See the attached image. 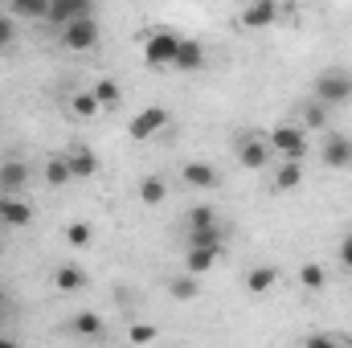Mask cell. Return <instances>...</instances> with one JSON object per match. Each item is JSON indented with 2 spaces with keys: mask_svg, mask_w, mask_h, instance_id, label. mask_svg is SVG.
<instances>
[{
  "mask_svg": "<svg viewBox=\"0 0 352 348\" xmlns=\"http://www.w3.org/2000/svg\"><path fill=\"white\" fill-rule=\"evenodd\" d=\"M316 102H324V107L352 102V70H344V66L320 70V78H316Z\"/></svg>",
  "mask_w": 352,
  "mask_h": 348,
  "instance_id": "1",
  "label": "cell"
},
{
  "mask_svg": "<svg viewBox=\"0 0 352 348\" xmlns=\"http://www.w3.org/2000/svg\"><path fill=\"white\" fill-rule=\"evenodd\" d=\"M176 50H180V33H173V29H156L144 37V62L152 70H173Z\"/></svg>",
  "mask_w": 352,
  "mask_h": 348,
  "instance_id": "2",
  "label": "cell"
},
{
  "mask_svg": "<svg viewBox=\"0 0 352 348\" xmlns=\"http://www.w3.org/2000/svg\"><path fill=\"white\" fill-rule=\"evenodd\" d=\"M266 144H270V152H278L287 164H299V160L307 156V131H303V127H295V123L274 127V131L266 135Z\"/></svg>",
  "mask_w": 352,
  "mask_h": 348,
  "instance_id": "3",
  "label": "cell"
},
{
  "mask_svg": "<svg viewBox=\"0 0 352 348\" xmlns=\"http://www.w3.org/2000/svg\"><path fill=\"white\" fill-rule=\"evenodd\" d=\"M168 127V111L164 107H144L131 123H127V135L131 140H152L156 131H164Z\"/></svg>",
  "mask_w": 352,
  "mask_h": 348,
  "instance_id": "4",
  "label": "cell"
},
{
  "mask_svg": "<svg viewBox=\"0 0 352 348\" xmlns=\"http://www.w3.org/2000/svg\"><path fill=\"white\" fill-rule=\"evenodd\" d=\"M90 17V0H50V25H58V29H70V25H78V21H87Z\"/></svg>",
  "mask_w": 352,
  "mask_h": 348,
  "instance_id": "5",
  "label": "cell"
},
{
  "mask_svg": "<svg viewBox=\"0 0 352 348\" xmlns=\"http://www.w3.org/2000/svg\"><path fill=\"white\" fill-rule=\"evenodd\" d=\"M62 45H66V50H74V54L94 50V45H98V25H94V17L78 21V25H70V29H62Z\"/></svg>",
  "mask_w": 352,
  "mask_h": 348,
  "instance_id": "6",
  "label": "cell"
},
{
  "mask_svg": "<svg viewBox=\"0 0 352 348\" xmlns=\"http://www.w3.org/2000/svg\"><path fill=\"white\" fill-rule=\"evenodd\" d=\"M180 180H184L188 188L209 193V188H217V184H221V173H217L213 164H205V160H188V164L180 168Z\"/></svg>",
  "mask_w": 352,
  "mask_h": 348,
  "instance_id": "7",
  "label": "cell"
},
{
  "mask_svg": "<svg viewBox=\"0 0 352 348\" xmlns=\"http://www.w3.org/2000/svg\"><path fill=\"white\" fill-rule=\"evenodd\" d=\"M238 160H242V168H250V173H258L270 164V144L258 140V135H246V140H238Z\"/></svg>",
  "mask_w": 352,
  "mask_h": 348,
  "instance_id": "8",
  "label": "cell"
},
{
  "mask_svg": "<svg viewBox=\"0 0 352 348\" xmlns=\"http://www.w3.org/2000/svg\"><path fill=\"white\" fill-rule=\"evenodd\" d=\"M25 184H29V164L25 160H4L0 164V197H21Z\"/></svg>",
  "mask_w": 352,
  "mask_h": 348,
  "instance_id": "9",
  "label": "cell"
},
{
  "mask_svg": "<svg viewBox=\"0 0 352 348\" xmlns=\"http://www.w3.org/2000/svg\"><path fill=\"white\" fill-rule=\"evenodd\" d=\"M201 66H205V45L192 41V37H180V50H176L173 70H180V74H197Z\"/></svg>",
  "mask_w": 352,
  "mask_h": 348,
  "instance_id": "10",
  "label": "cell"
},
{
  "mask_svg": "<svg viewBox=\"0 0 352 348\" xmlns=\"http://www.w3.org/2000/svg\"><path fill=\"white\" fill-rule=\"evenodd\" d=\"M217 254H221V246H188V254H184V274H192V279L209 274V270L217 266Z\"/></svg>",
  "mask_w": 352,
  "mask_h": 348,
  "instance_id": "11",
  "label": "cell"
},
{
  "mask_svg": "<svg viewBox=\"0 0 352 348\" xmlns=\"http://www.w3.org/2000/svg\"><path fill=\"white\" fill-rule=\"evenodd\" d=\"M246 29H266V25H274L278 21V4L274 0H254V4H246L242 8V17H238Z\"/></svg>",
  "mask_w": 352,
  "mask_h": 348,
  "instance_id": "12",
  "label": "cell"
},
{
  "mask_svg": "<svg viewBox=\"0 0 352 348\" xmlns=\"http://www.w3.org/2000/svg\"><path fill=\"white\" fill-rule=\"evenodd\" d=\"M320 160H324V168H352V140H344V135H328Z\"/></svg>",
  "mask_w": 352,
  "mask_h": 348,
  "instance_id": "13",
  "label": "cell"
},
{
  "mask_svg": "<svg viewBox=\"0 0 352 348\" xmlns=\"http://www.w3.org/2000/svg\"><path fill=\"white\" fill-rule=\"evenodd\" d=\"M0 221L12 226V230H25L33 221V209L21 201V197H0Z\"/></svg>",
  "mask_w": 352,
  "mask_h": 348,
  "instance_id": "14",
  "label": "cell"
},
{
  "mask_svg": "<svg viewBox=\"0 0 352 348\" xmlns=\"http://www.w3.org/2000/svg\"><path fill=\"white\" fill-rule=\"evenodd\" d=\"M54 283H58V291L74 295V291H82V287H87V270H82L78 262H66V266H58V270H54Z\"/></svg>",
  "mask_w": 352,
  "mask_h": 348,
  "instance_id": "15",
  "label": "cell"
},
{
  "mask_svg": "<svg viewBox=\"0 0 352 348\" xmlns=\"http://www.w3.org/2000/svg\"><path fill=\"white\" fill-rule=\"evenodd\" d=\"M66 164H70V176H78V180H87V176L98 173V156L90 152L87 144H78V148L66 156Z\"/></svg>",
  "mask_w": 352,
  "mask_h": 348,
  "instance_id": "16",
  "label": "cell"
},
{
  "mask_svg": "<svg viewBox=\"0 0 352 348\" xmlns=\"http://www.w3.org/2000/svg\"><path fill=\"white\" fill-rule=\"evenodd\" d=\"M274 283H278V266H274V262H266V266H254V270L246 274V287H250V295H266Z\"/></svg>",
  "mask_w": 352,
  "mask_h": 348,
  "instance_id": "17",
  "label": "cell"
},
{
  "mask_svg": "<svg viewBox=\"0 0 352 348\" xmlns=\"http://www.w3.org/2000/svg\"><path fill=\"white\" fill-rule=\"evenodd\" d=\"M324 127H328V107L307 98L303 102V131H324Z\"/></svg>",
  "mask_w": 352,
  "mask_h": 348,
  "instance_id": "18",
  "label": "cell"
},
{
  "mask_svg": "<svg viewBox=\"0 0 352 348\" xmlns=\"http://www.w3.org/2000/svg\"><path fill=\"white\" fill-rule=\"evenodd\" d=\"M94 98H98V107H111V111H115V107L123 102V87H119L115 78H98V83H94Z\"/></svg>",
  "mask_w": 352,
  "mask_h": 348,
  "instance_id": "19",
  "label": "cell"
},
{
  "mask_svg": "<svg viewBox=\"0 0 352 348\" xmlns=\"http://www.w3.org/2000/svg\"><path fill=\"white\" fill-rule=\"evenodd\" d=\"M70 328H74L78 336L94 340V336H102V316H98V312H78V316L70 320Z\"/></svg>",
  "mask_w": 352,
  "mask_h": 348,
  "instance_id": "20",
  "label": "cell"
},
{
  "mask_svg": "<svg viewBox=\"0 0 352 348\" xmlns=\"http://www.w3.org/2000/svg\"><path fill=\"white\" fill-rule=\"evenodd\" d=\"M12 17H25V21H45V17H50V0H12Z\"/></svg>",
  "mask_w": 352,
  "mask_h": 348,
  "instance_id": "21",
  "label": "cell"
},
{
  "mask_svg": "<svg viewBox=\"0 0 352 348\" xmlns=\"http://www.w3.org/2000/svg\"><path fill=\"white\" fill-rule=\"evenodd\" d=\"M299 180H303V164H278L274 193H291V188H299Z\"/></svg>",
  "mask_w": 352,
  "mask_h": 348,
  "instance_id": "22",
  "label": "cell"
},
{
  "mask_svg": "<svg viewBox=\"0 0 352 348\" xmlns=\"http://www.w3.org/2000/svg\"><path fill=\"white\" fill-rule=\"evenodd\" d=\"M140 197H144V205H160V201L168 197V184H164L160 176H144V180H140Z\"/></svg>",
  "mask_w": 352,
  "mask_h": 348,
  "instance_id": "23",
  "label": "cell"
},
{
  "mask_svg": "<svg viewBox=\"0 0 352 348\" xmlns=\"http://www.w3.org/2000/svg\"><path fill=\"white\" fill-rule=\"evenodd\" d=\"M70 111L78 115V119H94L102 107H98V98H94V90H78L74 98H70Z\"/></svg>",
  "mask_w": 352,
  "mask_h": 348,
  "instance_id": "24",
  "label": "cell"
},
{
  "mask_svg": "<svg viewBox=\"0 0 352 348\" xmlns=\"http://www.w3.org/2000/svg\"><path fill=\"white\" fill-rule=\"evenodd\" d=\"M173 295L180 299V303L197 299V295H201V279H192V274H176L173 279Z\"/></svg>",
  "mask_w": 352,
  "mask_h": 348,
  "instance_id": "25",
  "label": "cell"
},
{
  "mask_svg": "<svg viewBox=\"0 0 352 348\" xmlns=\"http://www.w3.org/2000/svg\"><path fill=\"white\" fill-rule=\"evenodd\" d=\"M213 226H217L213 205H197V209H188V230H213Z\"/></svg>",
  "mask_w": 352,
  "mask_h": 348,
  "instance_id": "26",
  "label": "cell"
},
{
  "mask_svg": "<svg viewBox=\"0 0 352 348\" xmlns=\"http://www.w3.org/2000/svg\"><path fill=\"white\" fill-rule=\"evenodd\" d=\"M90 238H94V226H90V221H74V226H66V242H70L74 250L90 246Z\"/></svg>",
  "mask_w": 352,
  "mask_h": 348,
  "instance_id": "27",
  "label": "cell"
},
{
  "mask_svg": "<svg viewBox=\"0 0 352 348\" xmlns=\"http://www.w3.org/2000/svg\"><path fill=\"white\" fill-rule=\"evenodd\" d=\"M45 180H50L54 188L66 184V180H74V176H70V164H66V156H54V160L45 164Z\"/></svg>",
  "mask_w": 352,
  "mask_h": 348,
  "instance_id": "28",
  "label": "cell"
},
{
  "mask_svg": "<svg viewBox=\"0 0 352 348\" xmlns=\"http://www.w3.org/2000/svg\"><path fill=\"white\" fill-rule=\"evenodd\" d=\"M299 283H303L307 291H320V287H324V266H320V262H303Z\"/></svg>",
  "mask_w": 352,
  "mask_h": 348,
  "instance_id": "29",
  "label": "cell"
},
{
  "mask_svg": "<svg viewBox=\"0 0 352 348\" xmlns=\"http://www.w3.org/2000/svg\"><path fill=\"white\" fill-rule=\"evenodd\" d=\"M188 246H221V230H188Z\"/></svg>",
  "mask_w": 352,
  "mask_h": 348,
  "instance_id": "30",
  "label": "cell"
},
{
  "mask_svg": "<svg viewBox=\"0 0 352 348\" xmlns=\"http://www.w3.org/2000/svg\"><path fill=\"white\" fill-rule=\"evenodd\" d=\"M127 336H131V345L144 348V345H152L160 332H156V324H131V332H127Z\"/></svg>",
  "mask_w": 352,
  "mask_h": 348,
  "instance_id": "31",
  "label": "cell"
},
{
  "mask_svg": "<svg viewBox=\"0 0 352 348\" xmlns=\"http://www.w3.org/2000/svg\"><path fill=\"white\" fill-rule=\"evenodd\" d=\"M303 348H349L344 340H336V336H307V345Z\"/></svg>",
  "mask_w": 352,
  "mask_h": 348,
  "instance_id": "32",
  "label": "cell"
},
{
  "mask_svg": "<svg viewBox=\"0 0 352 348\" xmlns=\"http://www.w3.org/2000/svg\"><path fill=\"white\" fill-rule=\"evenodd\" d=\"M12 41V17H0V50Z\"/></svg>",
  "mask_w": 352,
  "mask_h": 348,
  "instance_id": "33",
  "label": "cell"
},
{
  "mask_svg": "<svg viewBox=\"0 0 352 348\" xmlns=\"http://www.w3.org/2000/svg\"><path fill=\"white\" fill-rule=\"evenodd\" d=\"M340 262H344V266L352 270V234L344 238V242H340Z\"/></svg>",
  "mask_w": 352,
  "mask_h": 348,
  "instance_id": "34",
  "label": "cell"
},
{
  "mask_svg": "<svg viewBox=\"0 0 352 348\" xmlns=\"http://www.w3.org/2000/svg\"><path fill=\"white\" fill-rule=\"evenodd\" d=\"M0 348H21L16 340H8V336H0Z\"/></svg>",
  "mask_w": 352,
  "mask_h": 348,
  "instance_id": "35",
  "label": "cell"
},
{
  "mask_svg": "<svg viewBox=\"0 0 352 348\" xmlns=\"http://www.w3.org/2000/svg\"><path fill=\"white\" fill-rule=\"evenodd\" d=\"M0 299H4V295H0Z\"/></svg>",
  "mask_w": 352,
  "mask_h": 348,
  "instance_id": "36",
  "label": "cell"
}]
</instances>
